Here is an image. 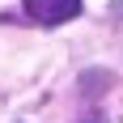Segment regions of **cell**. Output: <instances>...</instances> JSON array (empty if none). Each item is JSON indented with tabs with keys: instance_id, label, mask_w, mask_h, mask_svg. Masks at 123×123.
<instances>
[{
	"instance_id": "2",
	"label": "cell",
	"mask_w": 123,
	"mask_h": 123,
	"mask_svg": "<svg viewBox=\"0 0 123 123\" xmlns=\"http://www.w3.org/2000/svg\"><path fill=\"white\" fill-rule=\"evenodd\" d=\"M89 123H106V119H89Z\"/></svg>"
},
{
	"instance_id": "1",
	"label": "cell",
	"mask_w": 123,
	"mask_h": 123,
	"mask_svg": "<svg viewBox=\"0 0 123 123\" xmlns=\"http://www.w3.org/2000/svg\"><path fill=\"white\" fill-rule=\"evenodd\" d=\"M25 13L34 21L60 25V21H72L76 13H81V0H25Z\"/></svg>"
}]
</instances>
